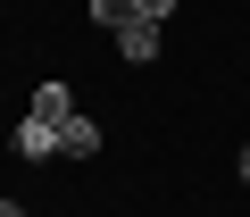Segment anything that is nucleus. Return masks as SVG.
Wrapping results in <instances>:
<instances>
[{"instance_id": "39448f33", "label": "nucleus", "mask_w": 250, "mask_h": 217, "mask_svg": "<svg viewBox=\"0 0 250 217\" xmlns=\"http://www.w3.org/2000/svg\"><path fill=\"white\" fill-rule=\"evenodd\" d=\"M83 17H92L100 34H117V25H134L142 9H134V0H92V9H83Z\"/></svg>"}, {"instance_id": "20e7f679", "label": "nucleus", "mask_w": 250, "mask_h": 217, "mask_svg": "<svg viewBox=\"0 0 250 217\" xmlns=\"http://www.w3.org/2000/svg\"><path fill=\"white\" fill-rule=\"evenodd\" d=\"M59 151H67V159H92V151H100V126L83 117V108H75V117L59 126Z\"/></svg>"}, {"instance_id": "f257e3e1", "label": "nucleus", "mask_w": 250, "mask_h": 217, "mask_svg": "<svg viewBox=\"0 0 250 217\" xmlns=\"http://www.w3.org/2000/svg\"><path fill=\"white\" fill-rule=\"evenodd\" d=\"M108 42H117V59H134V67H150V59L167 50V25H159V17H134V25H117Z\"/></svg>"}, {"instance_id": "7ed1b4c3", "label": "nucleus", "mask_w": 250, "mask_h": 217, "mask_svg": "<svg viewBox=\"0 0 250 217\" xmlns=\"http://www.w3.org/2000/svg\"><path fill=\"white\" fill-rule=\"evenodd\" d=\"M25 117H50V126H67V117H75V92H67V84H34V108H25Z\"/></svg>"}, {"instance_id": "423d86ee", "label": "nucleus", "mask_w": 250, "mask_h": 217, "mask_svg": "<svg viewBox=\"0 0 250 217\" xmlns=\"http://www.w3.org/2000/svg\"><path fill=\"white\" fill-rule=\"evenodd\" d=\"M134 9H142V17H159V25H167V17H175V0H134Z\"/></svg>"}, {"instance_id": "f03ea898", "label": "nucleus", "mask_w": 250, "mask_h": 217, "mask_svg": "<svg viewBox=\"0 0 250 217\" xmlns=\"http://www.w3.org/2000/svg\"><path fill=\"white\" fill-rule=\"evenodd\" d=\"M17 159H34V167L67 159V151H59V126H50V117H25V126H17Z\"/></svg>"}, {"instance_id": "6e6552de", "label": "nucleus", "mask_w": 250, "mask_h": 217, "mask_svg": "<svg viewBox=\"0 0 250 217\" xmlns=\"http://www.w3.org/2000/svg\"><path fill=\"white\" fill-rule=\"evenodd\" d=\"M0 217H25V209H17V200H0Z\"/></svg>"}, {"instance_id": "0eeeda50", "label": "nucleus", "mask_w": 250, "mask_h": 217, "mask_svg": "<svg viewBox=\"0 0 250 217\" xmlns=\"http://www.w3.org/2000/svg\"><path fill=\"white\" fill-rule=\"evenodd\" d=\"M233 175H242V184H250V142H242V159H233Z\"/></svg>"}]
</instances>
